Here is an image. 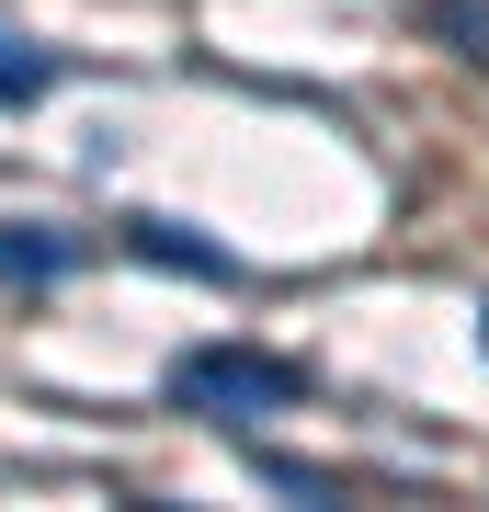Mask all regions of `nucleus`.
<instances>
[{
	"mask_svg": "<svg viewBox=\"0 0 489 512\" xmlns=\"http://www.w3.org/2000/svg\"><path fill=\"white\" fill-rule=\"evenodd\" d=\"M171 399L205 410V421H228V433H251V421H273V410L308 399V376H296L285 353H251V342H194L171 365Z\"/></svg>",
	"mask_w": 489,
	"mask_h": 512,
	"instance_id": "1",
	"label": "nucleus"
},
{
	"mask_svg": "<svg viewBox=\"0 0 489 512\" xmlns=\"http://www.w3.org/2000/svg\"><path fill=\"white\" fill-rule=\"evenodd\" d=\"M126 251L160 262V274H194V285H228L239 274L228 239H205V228H182V217H126Z\"/></svg>",
	"mask_w": 489,
	"mask_h": 512,
	"instance_id": "2",
	"label": "nucleus"
},
{
	"mask_svg": "<svg viewBox=\"0 0 489 512\" xmlns=\"http://www.w3.org/2000/svg\"><path fill=\"white\" fill-rule=\"evenodd\" d=\"M69 274H80V228L0 217V285H69Z\"/></svg>",
	"mask_w": 489,
	"mask_h": 512,
	"instance_id": "3",
	"label": "nucleus"
},
{
	"mask_svg": "<svg viewBox=\"0 0 489 512\" xmlns=\"http://www.w3.org/2000/svg\"><path fill=\"white\" fill-rule=\"evenodd\" d=\"M46 92H57V46H35L23 23H0V114H23Z\"/></svg>",
	"mask_w": 489,
	"mask_h": 512,
	"instance_id": "4",
	"label": "nucleus"
},
{
	"mask_svg": "<svg viewBox=\"0 0 489 512\" xmlns=\"http://www.w3.org/2000/svg\"><path fill=\"white\" fill-rule=\"evenodd\" d=\"M421 12L455 35V57H478V69H489V0H421Z\"/></svg>",
	"mask_w": 489,
	"mask_h": 512,
	"instance_id": "5",
	"label": "nucleus"
},
{
	"mask_svg": "<svg viewBox=\"0 0 489 512\" xmlns=\"http://www.w3.org/2000/svg\"><path fill=\"white\" fill-rule=\"evenodd\" d=\"M262 478H273V490H296V501H330V490H342V478H330V467H308V456H251Z\"/></svg>",
	"mask_w": 489,
	"mask_h": 512,
	"instance_id": "6",
	"label": "nucleus"
}]
</instances>
